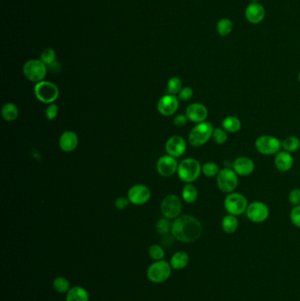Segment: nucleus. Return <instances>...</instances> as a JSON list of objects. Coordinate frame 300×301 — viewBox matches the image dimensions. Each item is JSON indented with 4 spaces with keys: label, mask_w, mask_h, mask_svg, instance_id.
Instances as JSON below:
<instances>
[{
    "label": "nucleus",
    "mask_w": 300,
    "mask_h": 301,
    "mask_svg": "<svg viewBox=\"0 0 300 301\" xmlns=\"http://www.w3.org/2000/svg\"><path fill=\"white\" fill-rule=\"evenodd\" d=\"M56 58H57L56 52L52 49H46L41 54V61L43 63H45L47 66H51L53 63H56Z\"/></svg>",
    "instance_id": "nucleus-34"
},
{
    "label": "nucleus",
    "mask_w": 300,
    "mask_h": 301,
    "mask_svg": "<svg viewBox=\"0 0 300 301\" xmlns=\"http://www.w3.org/2000/svg\"><path fill=\"white\" fill-rule=\"evenodd\" d=\"M233 168L238 176H247L253 172L254 163L248 157H239L234 161Z\"/></svg>",
    "instance_id": "nucleus-18"
},
{
    "label": "nucleus",
    "mask_w": 300,
    "mask_h": 301,
    "mask_svg": "<svg viewBox=\"0 0 300 301\" xmlns=\"http://www.w3.org/2000/svg\"><path fill=\"white\" fill-rule=\"evenodd\" d=\"M172 267L168 262L160 260L153 262L147 270V277L155 284L167 281L171 276Z\"/></svg>",
    "instance_id": "nucleus-7"
},
{
    "label": "nucleus",
    "mask_w": 300,
    "mask_h": 301,
    "mask_svg": "<svg viewBox=\"0 0 300 301\" xmlns=\"http://www.w3.org/2000/svg\"><path fill=\"white\" fill-rule=\"evenodd\" d=\"M187 149V144L183 137L176 135L168 138L166 143V152L168 155L179 158L183 155Z\"/></svg>",
    "instance_id": "nucleus-15"
},
{
    "label": "nucleus",
    "mask_w": 300,
    "mask_h": 301,
    "mask_svg": "<svg viewBox=\"0 0 300 301\" xmlns=\"http://www.w3.org/2000/svg\"><path fill=\"white\" fill-rule=\"evenodd\" d=\"M217 184L221 191L226 194H230L238 187V175L234 169L224 168L220 170L217 176Z\"/></svg>",
    "instance_id": "nucleus-6"
},
{
    "label": "nucleus",
    "mask_w": 300,
    "mask_h": 301,
    "mask_svg": "<svg viewBox=\"0 0 300 301\" xmlns=\"http://www.w3.org/2000/svg\"><path fill=\"white\" fill-rule=\"evenodd\" d=\"M255 148L263 155H273L280 152L282 142L274 136L263 135L255 141Z\"/></svg>",
    "instance_id": "nucleus-9"
},
{
    "label": "nucleus",
    "mask_w": 300,
    "mask_h": 301,
    "mask_svg": "<svg viewBox=\"0 0 300 301\" xmlns=\"http://www.w3.org/2000/svg\"><path fill=\"white\" fill-rule=\"evenodd\" d=\"M182 89V82L178 77H173L168 80L167 85V93L168 94H178Z\"/></svg>",
    "instance_id": "nucleus-30"
},
{
    "label": "nucleus",
    "mask_w": 300,
    "mask_h": 301,
    "mask_svg": "<svg viewBox=\"0 0 300 301\" xmlns=\"http://www.w3.org/2000/svg\"><path fill=\"white\" fill-rule=\"evenodd\" d=\"M129 202L135 205H143L151 198V190L143 184H136L128 191Z\"/></svg>",
    "instance_id": "nucleus-12"
},
{
    "label": "nucleus",
    "mask_w": 300,
    "mask_h": 301,
    "mask_svg": "<svg viewBox=\"0 0 300 301\" xmlns=\"http://www.w3.org/2000/svg\"><path fill=\"white\" fill-rule=\"evenodd\" d=\"M241 121L236 117L229 116L222 121V128L229 133H236L241 129Z\"/></svg>",
    "instance_id": "nucleus-23"
},
{
    "label": "nucleus",
    "mask_w": 300,
    "mask_h": 301,
    "mask_svg": "<svg viewBox=\"0 0 300 301\" xmlns=\"http://www.w3.org/2000/svg\"><path fill=\"white\" fill-rule=\"evenodd\" d=\"M78 145V135L73 131H64L59 138V146L61 150L65 153H70L74 151Z\"/></svg>",
    "instance_id": "nucleus-19"
},
{
    "label": "nucleus",
    "mask_w": 300,
    "mask_h": 301,
    "mask_svg": "<svg viewBox=\"0 0 300 301\" xmlns=\"http://www.w3.org/2000/svg\"><path fill=\"white\" fill-rule=\"evenodd\" d=\"M35 97L43 103L51 104L56 102L59 96V89L54 83L49 81H41L35 86Z\"/></svg>",
    "instance_id": "nucleus-4"
},
{
    "label": "nucleus",
    "mask_w": 300,
    "mask_h": 301,
    "mask_svg": "<svg viewBox=\"0 0 300 301\" xmlns=\"http://www.w3.org/2000/svg\"><path fill=\"white\" fill-rule=\"evenodd\" d=\"M188 262H189L188 254L183 251H179L176 252V254L172 256L170 265L175 270H183L184 268L187 267Z\"/></svg>",
    "instance_id": "nucleus-21"
},
{
    "label": "nucleus",
    "mask_w": 300,
    "mask_h": 301,
    "mask_svg": "<svg viewBox=\"0 0 300 301\" xmlns=\"http://www.w3.org/2000/svg\"><path fill=\"white\" fill-rule=\"evenodd\" d=\"M198 197V191L194 185L187 183L182 189V198L187 203H195Z\"/></svg>",
    "instance_id": "nucleus-27"
},
{
    "label": "nucleus",
    "mask_w": 300,
    "mask_h": 301,
    "mask_svg": "<svg viewBox=\"0 0 300 301\" xmlns=\"http://www.w3.org/2000/svg\"><path fill=\"white\" fill-rule=\"evenodd\" d=\"M148 254L150 257L155 261L163 260L165 257V251L162 248V246H160V245H152L150 246Z\"/></svg>",
    "instance_id": "nucleus-35"
},
{
    "label": "nucleus",
    "mask_w": 300,
    "mask_h": 301,
    "mask_svg": "<svg viewBox=\"0 0 300 301\" xmlns=\"http://www.w3.org/2000/svg\"><path fill=\"white\" fill-rule=\"evenodd\" d=\"M251 3H258V0H252Z\"/></svg>",
    "instance_id": "nucleus-43"
},
{
    "label": "nucleus",
    "mask_w": 300,
    "mask_h": 301,
    "mask_svg": "<svg viewBox=\"0 0 300 301\" xmlns=\"http://www.w3.org/2000/svg\"><path fill=\"white\" fill-rule=\"evenodd\" d=\"M216 28H217L218 35L222 37H226V36L231 35V33L233 32L234 23L228 18H222L218 20Z\"/></svg>",
    "instance_id": "nucleus-26"
},
{
    "label": "nucleus",
    "mask_w": 300,
    "mask_h": 301,
    "mask_svg": "<svg viewBox=\"0 0 300 301\" xmlns=\"http://www.w3.org/2000/svg\"><path fill=\"white\" fill-rule=\"evenodd\" d=\"M193 94H194V92L192 90V88L189 86H185L180 91V93L178 94V99H179V101L187 102L193 97Z\"/></svg>",
    "instance_id": "nucleus-36"
},
{
    "label": "nucleus",
    "mask_w": 300,
    "mask_h": 301,
    "mask_svg": "<svg viewBox=\"0 0 300 301\" xmlns=\"http://www.w3.org/2000/svg\"><path fill=\"white\" fill-rule=\"evenodd\" d=\"M239 227V220L237 216L228 214L224 217L222 220V229L226 234H234L237 231Z\"/></svg>",
    "instance_id": "nucleus-25"
},
{
    "label": "nucleus",
    "mask_w": 300,
    "mask_h": 301,
    "mask_svg": "<svg viewBox=\"0 0 300 301\" xmlns=\"http://www.w3.org/2000/svg\"><path fill=\"white\" fill-rule=\"evenodd\" d=\"M172 235L181 242L191 243L197 241L203 233L202 224L194 216L180 215L172 225Z\"/></svg>",
    "instance_id": "nucleus-1"
},
{
    "label": "nucleus",
    "mask_w": 300,
    "mask_h": 301,
    "mask_svg": "<svg viewBox=\"0 0 300 301\" xmlns=\"http://www.w3.org/2000/svg\"><path fill=\"white\" fill-rule=\"evenodd\" d=\"M66 301H89V294L81 286H74L67 293Z\"/></svg>",
    "instance_id": "nucleus-22"
},
{
    "label": "nucleus",
    "mask_w": 300,
    "mask_h": 301,
    "mask_svg": "<svg viewBox=\"0 0 300 301\" xmlns=\"http://www.w3.org/2000/svg\"><path fill=\"white\" fill-rule=\"evenodd\" d=\"M172 225L173 224L167 218L159 219L156 223L157 232L161 235H168L169 232H171Z\"/></svg>",
    "instance_id": "nucleus-32"
},
{
    "label": "nucleus",
    "mask_w": 300,
    "mask_h": 301,
    "mask_svg": "<svg viewBox=\"0 0 300 301\" xmlns=\"http://www.w3.org/2000/svg\"><path fill=\"white\" fill-rule=\"evenodd\" d=\"M225 208L226 211L232 215L239 216L243 214L248 206L247 200L240 193H230L225 199Z\"/></svg>",
    "instance_id": "nucleus-8"
},
{
    "label": "nucleus",
    "mask_w": 300,
    "mask_h": 301,
    "mask_svg": "<svg viewBox=\"0 0 300 301\" xmlns=\"http://www.w3.org/2000/svg\"><path fill=\"white\" fill-rule=\"evenodd\" d=\"M299 80H300V74H299Z\"/></svg>",
    "instance_id": "nucleus-44"
},
{
    "label": "nucleus",
    "mask_w": 300,
    "mask_h": 301,
    "mask_svg": "<svg viewBox=\"0 0 300 301\" xmlns=\"http://www.w3.org/2000/svg\"><path fill=\"white\" fill-rule=\"evenodd\" d=\"M1 115L5 121H14L19 116V110L15 104L12 102H7L3 106L1 110Z\"/></svg>",
    "instance_id": "nucleus-24"
},
{
    "label": "nucleus",
    "mask_w": 300,
    "mask_h": 301,
    "mask_svg": "<svg viewBox=\"0 0 300 301\" xmlns=\"http://www.w3.org/2000/svg\"><path fill=\"white\" fill-rule=\"evenodd\" d=\"M201 173V164L198 161L193 158H187L181 161L177 170L180 179L186 183H191L197 180Z\"/></svg>",
    "instance_id": "nucleus-2"
},
{
    "label": "nucleus",
    "mask_w": 300,
    "mask_h": 301,
    "mask_svg": "<svg viewBox=\"0 0 300 301\" xmlns=\"http://www.w3.org/2000/svg\"><path fill=\"white\" fill-rule=\"evenodd\" d=\"M53 288L59 294L68 293L70 289V282L67 278L63 277H59L53 281Z\"/></svg>",
    "instance_id": "nucleus-29"
},
{
    "label": "nucleus",
    "mask_w": 300,
    "mask_h": 301,
    "mask_svg": "<svg viewBox=\"0 0 300 301\" xmlns=\"http://www.w3.org/2000/svg\"><path fill=\"white\" fill-rule=\"evenodd\" d=\"M179 108V99L176 95L167 94L159 100L157 109L160 115L164 117H170L176 113Z\"/></svg>",
    "instance_id": "nucleus-13"
},
{
    "label": "nucleus",
    "mask_w": 300,
    "mask_h": 301,
    "mask_svg": "<svg viewBox=\"0 0 300 301\" xmlns=\"http://www.w3.org/2000/svg\"><path fill=\"white\" fill-rule=\"evenodd\" d=\"M219 172V167L214 162H206L202 167V173L207 177H214L218 176Z\"/></svg>",
    "instance_id": "nucleus-31"
},
{
    "label": "nucleus",
    "mask_w": 300,
    "mask_h": 301,
    "mask_svg": "<svg viewBox=\"0 0 300 301\" xmlns=\"http://www.w3.org/2000/svg\"><path fill=\"white\" fill-rule=\"evenodd\" d=\"M214 128L209 121H203L196 123V125L191 129L188 135V142L192 146L200 147L205 145L212 137Z\"/></svg>",
    "instance_id": "nucleus-3"
},
{
    "label": "nucleus",
    "mask_w": 300,
    "mask_h": 301,
    "mask_svg": "<svg viewBox=\"0 0 300 301\" xmlns=\"http://www.w3.org/2000/svg\"><path fill=\"white\" fill-rule=\"evenodd\" d=\"M129 198L128 197H125V196H120L118 197L116 202H115V206L117 208V210H124L126 208L129 206Z\"/></svg>",
    "instance_id": "nucleus-40"
},
{
    "label": "nucleus",
    "mask_w": 300,
    "mask_h": 301,
    "mask_svg": "<svg viewBox=\"0 0 300 301\" xmlns=\"http://www.w3.org/2000/svg\"><path fill=\"white\" fill-rule=\"evenodd\" d=\"M174 239L176 238L173 236V235H169L168 234V235H162V240H161V241H162L164 245L169 246V245H171L173 241H174Z\"/></svg>",
    "instance_id": "nucleus-42"
},
{
    "label": "nucleus",
    "mask_w": 300,
    "mask_h": 301,
    "mask_svg": "<svg viewBox=\"0 0 300 301\" xmlns=\"http://www.w3.org/2000/svg\"><path fill=\"white\" fill-rule=\"evenodd\" d=\"M23 72L28 80L39 83L43 81L47 75V65L41 60L31 59L24 64Z\"/></svg>",
    "instance_id": "nucleus-5"
},
{
    "label": "nucleus",
    "mask_w": 300,
    "mask_h": 301,
    "mask_svg": "<svg viewBox=\"0 0 300 301\" xmlns=\"http://www.w3.org/2000/svg\"><path fill=\"white\" fill-rule=\"evenodd\" d=\"M246 217L253 223H262L269 216V207L262 202H253L246 208Z\"/></svg>",
    "instance_id": "nucleus-11"
},
{
    "label": "nucleus",
    "mask_w": 300,
    "mask_h": 301,
    "mask_svg": "<svg viewBox=\"0 0 300 301\" xmlns=\"http://www.w3.org/2000/svg\"><path fill=\"white\" fill-rule=\"evenodd\" d=\"M290 218L295 227L300 228V205L293 208L290 213Z\"/></svg>",
    "instance_id": "nucleus-37"
},
{
    "label": "nucleus",
    "mask_w": 300,
    "mask_h": 301,
    "mask_svg": "<svg viewBox=\"0 0 300 301\" xmlns=\"http://www.w3.org/2000/svg\"><path fill=\"white\" fill-rule=\"evenodd\" d=\"M282 147L289 153H294L300 147V140L299 137L291 136L282 142Z\"/></svg>",
    "instance_id": "nucleus-28"
},
{
    "label": "nucleus",
    "mask_w": 300,
    "mask_h": 301,
    "mask_svg": "<svg viewBox=\"0 0 300 301\" xmlns=\"http://www.w3.org/2000/svg\"><path fill=\"white\" fill-rule=\"evenodd\" d=\"M160 210L165 218L168 219H176L179 217L182 210L181 200L176 195H168L162 201Z\"/></svg>",
    "instance_id": "nucleus-10"
},
{
    "label": "nucleus",
    "mask_w": 300,
    "mask_h": 301,
    "mask_svg": "<svg viewBox=\"0 0 300 301\" xmlns=\"http://www.w3.org/2000/svg\"><path fill=\"white\" fill-rule=\"evenodd\" d=\"M187 121H188V119H187V116L186 115H182V114L177 115L176 118H174L175 125L176 127H179V128L186 125L187 123Z\"/></svg>",
    "instance_id": "nucleus-41"
},
{
    "label": "nucleus",
    "mask_w": 300,
    "mask_h": 301,
    "mask_svg": "<svg viewBox=\"0 0 300 301\" xmlns=\"http://www.w3.org/2000/svg\"><path fill=\"white\" fill-rule=\"evenodd\" d=\"M179 164L175 157L164 155L160 157L157 162V170L160 176L163 177H170L174 176L178 170Z\"/></svg>",
    "instance_id": "nucleus-14"
},
{
    "label": "nucleus",
    "mask_w": 300,
    "mask_h": 301,
    "mask_svg": "<svg viewBox=\"0 0 300 301\" xmlns=\"http://www.w3.org/2000/svg\"><path fill=\"white\" fill-rule=\"evenodd\" d=\"M208 110L206 107L202 103H192L186 110V116L189 121L200 123L206 121L208 118Z\"/></svg>",
    "instance_id": "nucleus-17"
},
{
    "label": "nucleus",
    "mask_w": 300,
    "mask_h": 301,
    "mask_svg": "<svg viewBox=\"0 0 300 301\" xmlns=\"http://www.w3.org/2000/svg\"><path fill=\"white\" fill-rule=\"evenodd\" d=\"M293 158L291 153L286 151H281L277 153L275 158L276 168L281 172H288L293 166Z\"/></svg>",
    "instance_id": "nucleus-20"
},
{
    "label": "nucleus",
    "mask_w": 300,
    "mask_h": 301,
    "mask_svg": "<svg viewBox=\"0 0 300 301\" xmlns=\"http://www.w3.org/2000/svg\"><path fill=\"white\" fill-rule=\"evenodd\" d=\"M58 114H59V107L57 104L55 103H51L50 106L48 107L47 110H46V118L48 120L52 121L54 120L55 118L58 117Z\"/></svg>",
    "instance_id": "nucleus-39"
},
{
    "label": "nucleus",
    "mask_w": 300,
    "mask_h": 301,
    "mask_svg": "<svg viewBox=\"0 0 300 301\" xmlns=\"http://www.w3.org/2000/svg\"><path fill=\"white\" fill-rule=\"evenodd\" d=\"M266 10L262 4L258 3H251L245 10V17L249 23L253 25L260 24L264 20Z\"/></svg>",
    "instance_id": "nucleus-16"
},
{
    "label": "nucleus",
    "mask_w": 300,
    "mask_h": 301,
    "mask_svg": "<svg viewBox=\"0 0 300 301\" xmlns=\"http://www.w3.org/2000/svg\"><path fill=\"white\" fill-rule=\"evenodd\" d=\"M228 132L226 131L223 128H216L214 129L212 138L216 144L218 145H224L228 140Z\"/></svg>",
    "instance_id": "nucleus-33"
},
{
    "label": "nucleus",
    "mask_w": 300,
    "mask_h": 301,
    "mask_svg": "<svg viewBox=\"0 0 300 301\" xmlns=\"http://www.w3.org/2000/svg\"><path fill=\"white\" fill-rule=\"evenodd\" d=\"M289 202L294 206L300 205V189L294 188L289 194Z\"/></svg>",
    "instance_id": "nucleus-38"
}]
</instances>
